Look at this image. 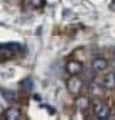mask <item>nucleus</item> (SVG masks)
<instances>
[{"mask_svg":"<svg viewBox=\"0 0 115 120\" xmlns=\"http://www.w3.org/2000/svg\"><path fill=\"white\" fill-rule=\"evenodd\" d=\"M93 112L99 120L110 119V108L105 103H103L99 98H96L95 101L93 103Z\"/></svg>","mask_w":115,"mask_h":120,"instance_id":"nucleus-1","label":"nucleus"},{"mask_svg":"<svg viewBox=\"0 0 115 120\" xmlns=\"http://www.w3.org/2000/svg\"><path fill=\"white\" fill-rule=\"evenodd\" d=\"M67 89L70 94H78L83 88V81L77 75H70V78L67 81Z\"/></svg>","mask_w":115,"mask_h":120,"instance_id":"nucleus-2","label":"nucleus"},{"mask_svg":"<svg viewBox=\"0 0 115 120\" xmlns=\"http://www.w3.org/2000/svg\"><path fill=\"white\" fill-rule=\"evenodd\" d=\"M19 46L17 45H4V46H0V58H4V60H9V58H12L16 52L19 51Z\"/></svg>","mask_w":115,"mask_h":120,"instance_id":"nucleus-3","label":"nucleus"},{"mask_svg":"<svg viewBox=\"0 0 115 120\" xmlns=\"http://www.w3.org/2000/svg\"><path fill=\"white\" fill-rule=\"evenodd\" d=\"M66 71L70 75H77L83 71V64L82 62H79L77 60H69L66 63Z\"/></svg>","mask_w":115,"mask_h":120,"instance_id":"nucleus-4","label":"nucleus"},{"mask_svg":"<svg viewBox=\"0 0 115 120\" xmlns=\"http://www.w3.org/2000/svg\"><path fill=\"white\" fill-rule=\"evenodd\" d=\"M109 62L107 61V58H103V57H96L92 61V69L94 72H103L108 68Z\"/></svg>","mask_w":115,"mask_h":120,"instance_id":"nucleus-5","label":"nucleus"},{"mask_svg":"<svg viewBox=\"0 0 115 120\" xmlns=\"http://www.w3.org/2000/svg\"><path fill=\"white\" fill-rule=\"evenodd\" d=\"M4 116L6 120H19L21 119V110L16 106H10L5 110Z\"/></svg>","mask_w":115,"mask_h":120,"instance_id":"nucleus-6","label":"nucleus"},{"mask_svg":"<svg viewBox=\"0 0 115 120\" xmlns=\"http://www.w3.org/2000/svg\"><path fill=\"white\" fill-rule=\"evenodd\" d=\"M103 86L107 89H114L115 88V72H109L104 75Z\"/></svg>","mask_w":115,"mask_h":120,"instance_id":"nucleus-7","label":"nucleus"},{"mask_svg":"<svg viewBox=\"0 0 115 120\" xmlns=\"http://www.w3.org/2000/svg\"><path fill=\"white\" fill-rule=\"evenodd\" d=\"M76 106L79 110L84 112V110H88V108L90 106V101L85 97H78L76 99Z\"/></svg>","mask_w":115,"mask_h":120,"instance_id":"nucleus-8","label":"nucleus"},{"mask_svg":"<svg viewBox=\"0 0 115 120\" xmlns=\"http://www.w3.org/2000/svg\"><path fill=\"white\" fill-rule=\"evenodd\" d=\"M0 93L3 94L4 99L6 101H15L16 100V93L11 89H6V88H1L0 89Z\"/></svg>","mask_w":115,"mask_h":120,"instance_id":"nucleus-9","label":"nucleus"},{"mask_svg":"<svg viewBox=\"0 0 115 120\" xmlns=\"http://www.w3.org/2000/svg\"><path fill=\"white\" fill-rule=\"evenodd\" d=\"M104 89H105V87L101 88L99 84H96V83H93L92 86H90V93L95 98H101V97H103L104 95V92H105Z\"/></svg>","mask_w":115,"mask_h":120,"instance_id":"nucleus-10","label":"nucleus"},{"mask_svg":"<svg viewBox=\"0 0 115 120\" xmlns=\"http://www.w3.org/2000/svg\"><path fill=\"white\" fill-rule=\"evenodd\" d=\"M21 86H22L24 90H26L27 93L33 89V82H32V79H31V78H26V79H24V81L21 82Z\"/></svg>","mask_w":115,"mask_h":120,"instance_id":"nucleus-11","label":"nucleus"},{"mask_svg":"<svg viewBox=\"0 0 115 120\" xmlns=\"http://www.w3.org/2000/svg\"><path fill=\"white\" fill-rule=\"evenodd\" d=\"M30 6L33 8V9H40V8H43L46 4V0H27Z\"/></svg>","mask_w":115,"mask_h":120,"instance_id":"nucleus-12","label":"nucleus"},{"mask_svg":"<svg viewBox=\"0 0 115 120\" xmlns=\"http://www.w3.org/2000/svg\"><path fill=\"white\" fill-rule=\"evenodd\" d=\"M110 119H115V109L110 110Z\"/></svg>","mask_w":115,"mask_h":120,"instance_id":"nucleus-13","label":"nucleus"},{"mask_svg":"<svg viewBox=\"0 0 115 120\" xmlns=\"http://www.w3.org/2000/svg\"><path fill=\"white\" fill-rule=\"evenodd\" d=\"M111 63H113V66L115 67V53H114V56H113V62H111Z\"/></svg>","mask_w":115,"mask_h":120,"instance_id":"nucleus-14","label":"nucleus"},{"mask_svg":"<svg viewBox=\"0 0 115 120\" xmlns=\"http://www.w3.org/2000/svg\"><path fill=\"white\" fill-rule=\"evenodd\" d=\"M114 6H115V0H114Z\"/></svg>","mask_w":115,"mask_h":120,"instance_id":"nucleus-15","label":"nucleus"}]
</instances>
